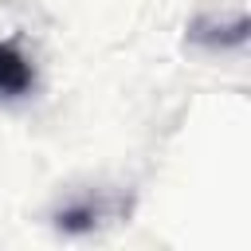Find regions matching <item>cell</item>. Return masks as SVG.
Wrapping results in <instances>:
<instances>
[{"label": "cell", "mask_w": 251, "mask_h": 251, "mask_svg": "<svg viewBox=\"0 0 251 251\" xmlns=\"http://www.w3.org/2000/svg\"><path fill=\"white\" fill-rule=\"evenodd\" d=\"M31 86H35L31 59L12 39H4L0 43V98H24V94H31Z\"/></svg>", "instance_id": "cell-1"}, {"label": "cell", "mask_w": 251, "mask_h": 251, "mask_svg": "<svg viewBox=\"0 0 251 251\" xmlns=\"http://www.w3.org/2000/svg\"><path fill=\"white\" fill-rule=\"evenodd\" d=\"M188 39L192 43H204V47H231V43H243L247 39V16H235L231 24L224 20H192L188 24Z\"/></svg>", "instance_id": "cell-2"}, {"label": "cell", "mask_w": 251, "mask_h": 251, "mask_svg": "<svg viewBox=\"0 0 251 251\" xmlns=\"http://www.w3.org/2000/svg\"><path fill=\"white\" fill-rule=\"evenodd\" d=\"M98 204H75V208H63L59 216H55V224L63 227V231H86V227H94L98 224Z\"/></svg>", "instance_id": "cell-3"}]
</instances>
